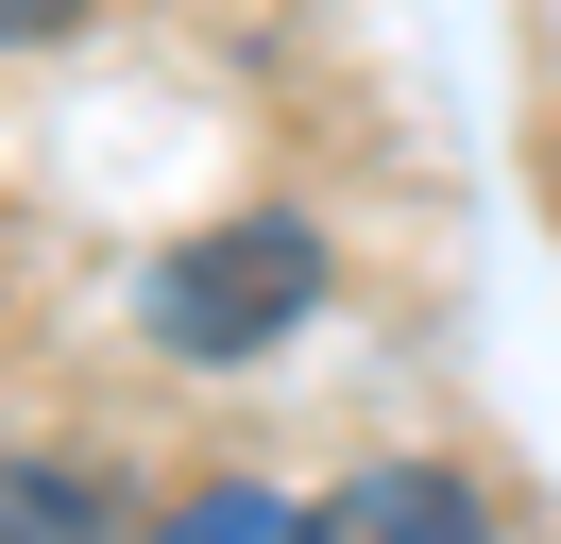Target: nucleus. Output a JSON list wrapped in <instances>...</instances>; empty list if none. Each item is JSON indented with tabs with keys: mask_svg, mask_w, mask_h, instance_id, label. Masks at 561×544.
<instances>
[{
	"mask_svg": "<svg viewBox=\"0 0 561 544\" xmlns=\"http://www.w3.org/2000/svg\"><path fill=\"white\" fill-rule=\"evenodd\" d=\"M85 0H0V52H18V34H69Z\"/></svg>",
	"mask_w": 561,
	"mask_h": 544,
	"instance_id": "obj_5",
	"label": "nucleus"
},
{
	"mask_svg": "<svg viewBox=\"0 0 561 544\" xmlns=\"http://www.w3.org/2000/svg\"><path fill=\"white\" fill-rule=\"evenodd\" d=\"M307 544H493V510L425 460H357L341 494H307Z\"/></svg>",
	"mask_w": 561,
	"mask_h": 544,
	"instance_id": "obj_2",
	"label": "nucleus"
},
{
	"mask_svg": "<svg viewBox=\"0 0 561 544\" xmlns=\"http://www.w3.org/2000/svg\"><path fill=\"white\" fill-rule=\"evenodd\" d=\"M153 544H307V510H289V494H255V476H205V494H187Z\"/></svg>",
	"mask_w": 561,
	"mask_h": 544,
	"instance_id": "obj_4",
	"label": "nucleus"
},
{
	"mask_svg": "<svg viewBox=\"0 0 561 544\" xmlns=\"http://www.w3.org/2000/svg\"><path fill=\"white\" fill-rule=\"evenodd\" d=\"M0 544H137V510L85 460H0Z\"/></svg>",
	"mask_w": 561,
	"mask_h": 544,
	"instance_id": "obj_3",
	"label": "nucleus"
},
{
	"mask_svg": "<svg viewBox=\"0 0 561 544\" xmlns=\"http://www.w3.org/2000/svg\"><path fill=\"white\" fill-rule=\"evenodd\" d=\"M323 306V238L307 222H205L153 256V340L171 358H255V340H289Z\"/></svg>",
	"mask_w": 561,
	"mask_h": 544,
	"instance_id": "obj_1",
	"label": "nucleus"
}]
</instances>
